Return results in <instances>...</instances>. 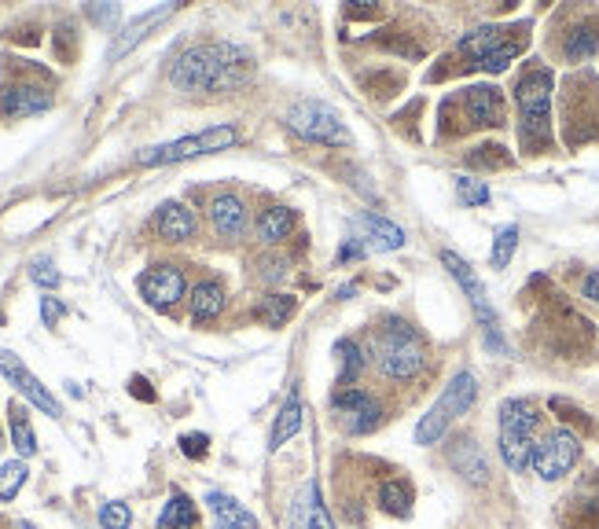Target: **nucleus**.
Segmentation results:
<instances>
[{
    "mask_svg": "<svg viewBox=\"0 0 599 529\" xmlns=\"http://www.w3.org/2000/svg\"><path fill=\"white\" fill-rule=\"evenodd\" d=\"M0 375H4V379H8V383H12L15 390H19V394L30 401V405L41 408L45 416H52V419L63 416V405H59L56 397L48 394V386L41 383V379H37V375L30 372V368H26V364L15 357V353H8V349H0Z\"/></svg>",
    "mask_w": 599,
    "mask_h": 529,
    "instance_id": "nucleus-10",
    "label": "nucleus"
},
{
    "mask_svg": "<svg viewBox=\"0 0 599 529\" xmlns=\"http://www.w3.org/2000/svg\"><path fill=\"white\" fill-rule=\"evenodd\" d=\"M537 427L541 416L533 401L526 397H508L497 412V434H500V456L508 463V471L522 474L533 467V449H537Z\"/></svg>",
    "mask_w": 599,
    "mask_h": 529,
    "instance_id": "nucleus-4",
    "label": "nucleus"
},
{
    "mask_svg": "<svg viewBox=\"0 0 599 529\" xmlns=\"http://www.w3.org/2000/svg\"><path fill=\"white\" fill-rule=\"evenodd\" d=\"M478 401V379L471 372H460L449 379V386H445V394L430 405V412L423 419H419L416 427V445H438L441 438H445V430L453 427L456 419L464 416L467 408Z\"/></svg>",
    "mask_w": 599,
    "mask_h": 529,
    "instance_id": "nucleus-5",
    "label": "nucleus"
},
{
    "mask_svg": "<svg viewBox=\"0 0 599 529\" xmlns=\"http://www.w3.org/2000/svg\"><path fill=\"white\" fill-rule=\"evenodd\" d=\"M236 136L239 133L232 125H214V129H206L199 136H184V140H173V144L147 147V151H140V166H173V162H184V158L225 151V147L236 144Z\"/></svg>",
    "mask_w": 599,
    "mask_h": 529,
    "instance_id": "nucleus-8",
    "label": "nucleus"
},
{
    "mask_svg": "<svg viewBox=\"0 0 599 529\" xmlns=\"http://www.w3.org/2000/svg\"><path fill=\"white\" fill-rule=\"evenodd\" d=\"M250 70V56L228 41H206V45L184 48L173 59L170 81L184 92H225L243 85Z\"/></svg>",
    "mask_w": 599,
    "mask_h": 529,
    "instance_id": "nucleus-1",
    "label": "nucleus"
},
{
    "mask_svg": "<svg viewBox=\"0 0 599 529\" xmlns=\"http://www.w3.org/2000/svg\"><path fill=\"white\" fill-rule=\"evenodd\" d=\"M519 247V225H504L493 239V250H489V265L493 269H508L511 254Z\"/></svg>",
    "mask_w": 599,
    "mask_h": 529,
    "instance_id": "nucleus-32",
    "label": "nucleus"
},
{
    "mask_svg": "<svg viewBox=\"0 0 599 529\" xmlns=\"http://www.w3.org/2000/svg\"><path fill=\"white\" fill-rule=\"evenodd\" d=\"M298 430H302V397H298V386H291V394L283 397V408L276 412V423H272L269 452L283 449Z\"/></svg>",
    "mask_w": 599,
    "mask_h": 529,
    "instance_id": "nucleus-21",
    "label": "nucleus"
},
{
    "mask_svg": "<svg viewBox=\"0 0 599 529\" xmlns=\"http://www.w3.org/2000/svg\"><path fill=\"white\" fill-rule=\"evenodd\" d=\"M144 379H133V394H140V397H144V401H151V397H155V394H151V390H144Z\"/></svg>",
    "mask_w": 599,
    "mask_h": 529,
    "instance_id": "nucleus-42",
    "label": "nucleus"
},
{
    "mask_svg": "<svg viewBox=\"0 0 599 529\" xmlns=\"http://www.w3.org/2000/svg\"><path fill=\"white\" fill-rule=\"evenodd\" d=\"M195 522H199V511L184 493H173L159 515V529H195Z\"/></svg>",
    "mask_w": 599,
    "mask_h": 529,
    "instance_id": "nucleus-28",
    "label": "nucleus"
},
{
    "mask_svg": "<svg viewBox=\"0 0 599 529\" xmlns=\"http://www.w3.org/2000/svg\"><path fill=\"white\" fill-rule=\"evenodd\" d=\"M188 305H192V320H199V324H203V320H214V316L225 309V287H221L217 280L195 283Z\"/></svg>",
    "mask_w": 599,
    "mask_h": 529,
    "instance_id": "nucleus-24",
    "label": "nucleus"
},
{
    "mask_svg": "<svg viewBox=\"0 0 599 529\" xmlns=\"http://www.w3.org/2000/svg\"><path fill=\"white\" fill-rule=\"evenodd\" d=\"M26 485V463L23 460H12L0 467V500H12L19 496V489Z\"/></svg>",
    "mask_w": 599,
    "mask_h": 529,
    "instance_id": "nucleus-33",
    "label": "nucleus"
},
{
    "mask_svg": "<svg viewBox=\"0 0 599 529\" xmlns=\"http://www.w3.org/2000/svg\"><path fill=\"white\" fill-rule=\"evenodd\" d=\"M298 302H294L291 294H269L265 302L258 305V320L269 327H283V320H291Z\"/></svg>",
    "mask_w": 599,
    "mask_h": 529,
    "instance_id": "nucleus-30",
    "label": "nucleus"
},
{
    "mask_svg": "<svg viewBox=\"0 0 599 529\" xmlns=\"http://www.w3.org/2000/svg\"><path fill=\"white\" fill-rule=\"evenodd\" d=\"M464 118L471 129H500L508 122L504 92L497 85H471V89H464Z\"/></svg>",
    "mask_w": 599,
    "mask_h": 529,
    "instance_id": "nucleus-11",
    "label": "nucleus"
},
{
    "mask_svg": "<svg viewBox=\"0 0 599 529\" xmlns=\"http://www.w3.org/2000/svg\"><path fill=\"white\" fill-rule=\"evenodd\" d=\"M287 129L298 133L302 140H313V144H328V147H346L350 144V129L342 125L339 111L328 107L320 100H298L287 111Z\"/></svg>",
    "mask_w": 599,
    "mask_h": 529,
    "instance_id": "nucleus-6",
    "label": "nucleus"
},
{
    "mask_svg": "<svg viewBox=\"0 0 599 529\" xmlns=\"http://www.w3.org/2000/svg\"><path fill=\"white\" fill-rule=\"evenodd\" d=\"M173 8H177V4H162V8H155V12H144L140 19H136V23L125 26L122 34H118V41H114V48H111V59H122L129 48L140 45V41L147 37V30H151V26H159L166 15H173Z\"/></svg>",
    "mask_w": 599,
    "mask_h": 529,
    "instance_id": "nucleus-23",
    "label": "nucleus"
},
{
    "mask_svg": "<svg viewBox=\"0 0 599 529\" xmlns=\"http://www.w3.org/2000/svg\"><path fill=\"white\" fill-rule=\"evenodd\" d=\"M353 239L364 247V254L368 250H397L405 247V232L394 225V221H386V217L379 214H361L357 221H353Z\"/></svg>",
    "mask_w": 599,
    "mask_h": 529,
    "instance_id": "nucleus-15",
    "label": "nucleus"
},
{
    "mask_svg": "<svg viewBox=\"0 0 599 529\" xmlns=\"http://www.w3.org/2000/svg\"><path fill=\"white\" fill-rule=\"evenodd\" d=\"M52 107V92L37 81H19V85H4L0 89V114L4 118H30Z\"/></svg>",
    "mask_w": 599,
    "mask_h": 529,
    "instance_id": "nucleus-12",
    "label": "nucleus"
},
{
    "mask_svg": "<svg viewBox=\"0 0 599 529\" xmlns=\"http://www.w3.org/2000/svg\"><path fill=\"white\" fill-rule=\"evenodd\" d=\"M210 225H214L217 236H225V239L243 236V228H247V206H243V199H236V195H217L214 203H210Z\"/></svg>",
    "mask_w": 599,
    "mask_h": 529,
    "instance_id": "nucleus-19",
    "label": "nucleus"
},
{
    "mask_svg": "<svg viewBox=\"0 0 599 529\" xmlns=\"http://www.w3.org/2000/svg\"><path fill=\"white\" fill-rule=\"evenodd\" d=\"M15 529H37V526H30V522H15Z\"/></svg>",
    "mask_w": 599,
    "mask_h": 529,
    "instance_id": "nucleus-43",
    "label": "nucleus"
},
{
    "mask_svg": "<svg viewBox=\"0 0 599 529\" xmlns=\"http://www.w3.org/2000/svg\"><path fill=\"white\" fill-rule=\"evenodd\" d=\"M8 430H12V445L19 456H34L37 452V438H34V427H30V416H26V408L19 401L8 405Z\"/></svg>",
    "mask_w": 599,
    "mask_h": 529,
    "instance_id": "nucleus-27",
    "label": "nucleus"
},
{
    "mask_svg": "<svg viewBox=\"0 0 599 529\" xmlns=\"http://www.w3.org/2000/svg\"><path fill=\"white\" fill-rule=\"evenodd\" d=\"M206 507H210V515H214L217 529H258V518H254V511H247V507L239 504L236 496L221 493V489L206 493Z\"/></svg>",
    "mask_w": 599,
    "mask_h": 529,
    "instance_id": "nucleus-18",
    "label": "nucleus"
},
{
    "mask_svg": "<svg viewBox=\"0 0 599 529\" xmlns=\"http://www.w3.org/2000/svg\"><path fill=\"white\" fill-rule=\"evenodd\" d=\"M581 294H585L588 302H596L599 305V269H592L585 276V280H581Z\"/></svg>",
    "mask_w": 599,
    "mask_h": 529,
    "instance_id": "nucleus-41",
    "label": "nucleus"
},
{
    "mask_svg": "<svg viewBox=\"0 0 599 529\" xmlns=\"http://www.w3.org/2000/svg\"><path fill=\"white\" fill-rule=\"evenodd\" d=\"M140 294L147 298V305L170 309L184 298V272L173 269V265H155L140 276Z\"/></svg>",
    "mask_w": 599,
    "mask_h": 529,
    "instance_id": "nucleus-13",
    "label": "nucleus"
},
{
    "mask_svg": "<svg viewBox=\"0 0 599 529\" xmlns=\"http://www.w3.org/2000/svg\"><path fill=\"white\" fill-rule=\"evenodd\" d=\"M599 52V19H581V23L566 34L563 41V56L570 63H585Z\"/></svg>",
    "mask_w": 599,
    "mask_h": 529,
    "instance_id": "nucleus-22",
    "label": "nucleus"
},
{
    "mask_svg": "<svg viewBox=\"0 0 599 529\" xmlns=\"http://www.w3.org/2000/svg\"><path fill=\"white\" fill-rule=\"evenodd\" d=\"M441 265L449 269V276H453L460 287H464L467 302H471V309H475L478 324H482V335H486V346L493 349V353H504V335H500V320H497V309L489 305V294L486 287H482V280L475 276V269L467 265L456 250H441Z\"/></svg>",
    "mask_w": 599,
    "mask_h": 529,
    "instance_id": "nucleus-7",
    "label": "nucleus"
},
{
    "mask_svg": "<svg viewBox=\"0 0 599 529\" xmlns=\"http://www.w3.org/2000/svg\"><path fill=\"white\" fill-rule=\"evenodd\" d=\"M30 280L37 283V287H45V291H56L59 287V269L52 265V261H34V269H30Z\"/></svg>",
    "mask_w": 599,
    "mask_h": 529,
    "instance_id": "nucleus-37",
    "label": "nucleus"
},
{
    "mask_svg": "<svg viewBox=\"0 0 599 529\" xmlns=\"http://www.w3.org/2000/svg\"><path fill=\"white\" fill-rule=\"evenodd\" d=\"M294 232V210L287 206H269L258 217V239L261 243H283Z\"/></svg>",
    "mask_w": 599,
    "mask_h": 529,
    "instance_id": "nucleus-26",
    "label": "nucleus"
},
{
    "mask_svg": "<svg viewBox=\"0 0 599 529\" xmlns=\"http://www.w3.org/2000/svg\"><path fill=\"white\" fill-rule=\"evenodd\" d=\"M456 195H460V203L475 210V206L489 203V184L475 181V177H456Z\"/></svg>",
    "mask_w": 599,
    "mask_h": 529,
    "instance_id": "nucleus-34",
    "label": "nucleus"
},
{
    "mask_svg": "<svg viewBox=\"0 0 599 529\" xmlns=\"http://www.w3.org/2000/svg\"><path fill=\"white\" fill-rule=\"evenodd\" d=\"M335 357H339V383H357L364 372V349L353 338H342V342H335Z\"/></svg>",
    "mask_w": 599,
    "mask_h": 529,
    "instance_id": "nucleus-29",
    "label": "nucleus"
},
{
    "mask_svg": "<svg viewBox=\"0 0 599 529\" xmlns=\"http://www.w3.org/2000/svg\"><path fill=\"white\" fill-rule=\"evenodd\" d=\"M155 228L170 243H188L195 236V214L184 203H162L159 217H155Z\"/></svg>",
    "mask_w": 599,
    "mask_h": 529,
    "instance_id": "nucleus-20",
    "label": "nucleus"
},
{
    "mask_svg": "<svg viewBox=\"0 0 599 529\" xmlns=\"http://www.w3.org/2000/svg\"><path fill=\"white\" fill-rule=\"evenodd\" d=\"M379 504H383L386 515H408V507H412V485L394 478V482H383L379 489Z\"/></svg>",
    "mask_w": 599,
    "mask_h": 529,
    "instance_id": "nucleus-31",
    "label": "nucleus"
},
{
    "mask_svg": "<svg viewBox=\"0 0 599 529\" xmlns=\"http://www.w3.org/2000/svg\"><path fill=\"white\" fill-rule=\"evenodd\" d=\"M129 522H133V511H129V504H122V500H111V504L100 507L103 529H129Z\"/></svg>",
    "mask_w": 599,
    "mask_h": 529,
    "instance_id": "nucleus-35",
    "label": "nucleus"
},
{
    "mask_svg": "<svg viewBox=\"0 0 599 529\" xmlns=\"http://www.w3.org/2000/svg\"><path fill=\"white\" fill-rule=\"evenodd\" d=\"M118 4H89V19L92 23H100V26H107V23H114L118 19Z\"/></svg>",
    "mask_w": 599,
    "mask_h": 529,
    "instance_id": "nucleus-40",
    "label": "nucleus"
},
{
    "mask_svg": "<svg viewBox=\"0 0 599 529\" xmlns=\"http://www.w3.org/2000/svg\"><path fill=\"white\" fill-rule=\"evenodd\" d=\"M335 412H339V423L350 434H368V430L379 427V405L364 390H342L335 397Z\"/></svg>",
    "mask_w": 599,
    "mask_h": 529,
    "instance_id": "nucleus-14",
    "label": "nucleus"
},
{
    "mask_svg": "<svg viewBox=\"0 0 599 529\" xmlns=\"http://www.w3.org/2000/svg\"><path fill=\"white\" fill-rule=\"evenodd\" d=\"M206 445H210V438H206V434H184V438H181V452H184V456H192V460H203Z\"/></svg>",
    "mask_w": 599,
    "mask_h": 529,
    "instance_id": "nucleus-39",
    "label": "nucleus"
},
{
    "mask_svg": "<svg viewBox=\"0 0 599 529\" xmlns=\"http://www.w3.org/2000/svg\"><path fill=\"white\" fill-rule=\"evenodd\" d=\"M519 30V23L515 26H478V30H471V34L456 45V56H464L467 59V67H482V59L489 56V52H497L504 41H508L511 34Z\"/></svg>",
    "mask_w": 599,
    "mask_h": 529,
    "instance_id": "nucleus-16",
    "label": "nucleus"
},
{
    "mask_svg": "<svg viewBox=\"0 0 599 529\" xmlns=\"http://www.w3.org/2000/svg\"><path fill=\"white\" fill-rule=\"evenodd\" d=\"M581 460V438L574 430L555 427L548 430L544 438H537V449H533V471L544 482H559L566 474L574 471V463Z\"/></svg>",
    "mask_w": 599,
    "mask_h": 529,
    "instance_id": "nucleus-9",
    "label": "nucleus"
},
{
    "mask_svg": "<svg viewBox=\"0 0 599 529\" xmlns=\"http://www.w3.org/2000/svg\"><path fill=\"white\" fill-rule=\"evenodd\" d=\"M372 357H375V368L386 375V379H394V383H408V379H416L423 375L427 368V346H423V338L412 331V324L405 320H386L372 338Z\"/></svg>",
    "mask_w": 599,
    "mask_h": 529,
    "instance_id": "nucleus-3",
    "label": "nucleus"
},
{
    "mask_svg": "<svg viewBox=\"0 0 599 529\" xmlns=\"http://www.w3.org/2000/svg\"><path fill=\"white\" fill-rule=\"evenodd\" d=\"M291 529H335L328 518V507L320 500L317 482H306L291 504Z\"/></svg>",
    "mask_w": 599,
    "mask_h": 529,
    "instance_id": "nucleus-17",
    "label": "nucleus"
},
{
    "mask_svg": "<svg viewBox=\"0 0 599 529\" xmlns=\"http://www.w3.org/2000/svg\"><path fill=\"white\" fill-rule=\"evenodd\" d=\"M63 316H67V305L59 302V298H52V294H45V298H41V320H45L48 327H56Z\"/></svg>",
    "mask_w": 599,
    "mask_h": 529,
    "instance_id": "nucleus-38",
    "label": "nucleus"
},
{
    "mask_svg": "<svg viewBox=\"0 0 599 529\" xmlns=\"http://www.w3.org/2000/svg\"><path fill=\"white\" fill-rule=\"evenodd\" d=\"M552 70L533 63L515 81V103H519V144L526 155H541L552 147Z\"/></svg>",
    "mask_w": 599,
    "mask_h": 529,
    "instance_id": "nucleus-2",
    "label": "nucleus"
},
{
    "mask_svg": "<svg viewBox=\"0 0 599 529\" xmlns=\"http://www.w3.org/2000/svg\"><path fill=\"white\" fill-rule=\"evenodd\" d=\"M467 162H471V166H493V169L511 166V158L504 155V147H500V144H482V147H475V151L467 155Z\"/></svg>",
    "mask_w": 599,
    "mask_h": 529,
    "instance_id": "nucleus-36",
    "label": "nucleus"
},
{
    "mask_svg": "<svg viewBox=\"0 0 599 529\" xmlns=\"http://www.w3.org/2000/svg\"><path fill=\"white\" fill-rule=\"evenodd\" d=\"M453 463L460 467V474H464L467 482H489V463L486 456H482V449H478L475 441L464 438V441H456V449H453Z\"/></svg>",
    "mask_w": 599,
    "mask_h": 529,
    "instance_id": "nucleus-25",
    "label": "nucleus"
}]
</instances>
